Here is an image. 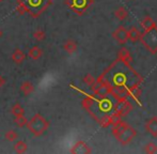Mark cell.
<instances>
[{"label":"cell","instance_id":"cell-21","mask_svg":"<svg viewBox=\"0 0 157 154\" xmlns=\"http://www.w3.org/2000/svg\"><path fill=\"white\" fill-rule=\"evenodd\" d=\"M114 15H116V17L119 19V21H124V19L127 18L128 12H127V10H126L124 6H120V8H118L116 10Z\"/></svg>","mask_w":157,"mask_h":154},{"label":"cell","instance_id":"cell-14","mask_svg":"<svg viewBox=\"0 0 157 154\" xmlns=\"http://www.w3.org/2000/svg\"><path fill=\"white\" fill-rule=\"evenodd\" d=\"M19 90H21V92L25 96H29L30 94H32L33 92H34V86H33L32 83L26 80V81H24V83H21V87H19Z\"/></svg>","mask_w":157,"mask_h":154},{"label":"cell","instance_id":"cell-15","mask_svg":"<svg viewBox=\"0 0 157 154\" xmlns=\"http://www.w3.org/2000/svg\"><path fill=\"white\" fill-rule=\"evenodd\" d=\"M42 55H43V50H42L41 47L37 45L32 46V47L28 50V56H29V58L34 61L39 60V59L42 57Z\"/></svg>","mask_w":157,"mask_h":154},{"label":"cell","instance_id":"cell-26","mask_svg":"<svg viewBox=\"0 0 157 154\" xmlns=\"http://www.w3.org/2000/svg\"><path fill=\"white\" fill-rule=\"evenodd\" d=\"M83 83L85 85H87V86H89V87H92V86L95 83V81H96V78L93 76V75H91V74H87L85 77H83Z\"/></svg>","mask_w":157,"mask_h":154},{"label":"cell","instance_id":"cell-7","mask_svg":"<svg viewBox=\"0 0 157 154\" xmlns=\"http://www.w3.org/2000/svg\"><path fill=\"white\" fill-rule=\"evenodd\" d=\"M109 95H111L117 101L126 100L128 96L127 94V87L126 86H111Z\"/></svg>","mask_w":157,"mask_h":154},{"label":"cell","instance_id":"cell-3","mask_svg":"<svg viewBox=\"0 0 157 154\" xmlns=\"http://www.w3.org/2000/svg\"><path fill=\"white\" fill-rule=\"evenodd\" d=\"M140 41L142 44L147 48V50L152 52V54H156L157 52V26L155 25L152 27L151 29L147 30L142 33Z\"/></svg>","mask_w":157,"mask_h":154},{"label":"cell","instance_id":"cell-10","mask_svg":"<svg viewBox=\"0 0 157 154\" xmlns=\"http://www.w3.org/2000/svg\"><path fill=\"white\" fill-rule=\"evenodd\" d=\"M92 150L85 141H77L76 144L73 146V148L71 149V153L74 154H89L91 153Z\"/></svg>","mask_w":157,"mask_h":154},{"label":"cell","instance_id":"cell-1","mask_svg":"<svg viewBox=\"0 0 157 154\" xmlns=\"http://www.w3.org/2000/svg\"><path fill=\"white\" fill-rule=\"evenodd\" d=\"M54 0H17L16 11L19 14L29 13L32 17H37L46 11Z\"/></svg>","mask_w":157,"mask_h":154},{"label":"cell","instance_id":"cell-24","mask_svg":"<svg viewBox=\"0 0 157 154\" xmlns=\"http://www.w3.org/2000/svg\"><path fill=\"white\" fill-rule=\"evenodd\" d=\"M33 39L37 42H43L46 39V32L42 29H39L33 32Z\"/></svg>","mask_w":157,"mask_h":154},{"label":"cell","instance_id":"cell-23","mask_svg":"<svg viewBox=\"0 0 157 154\" xmlns=\"http://www.w3.org/2000/svg\"><path fill=\"white\" fill-rule=\"evenodd\" d=\"M14 122H15V124H16L18 127H25L26 125H27L28 120H27V118L25 117V115H23V116L15 117Z\"/></svg>","mask_w":157,"mask_h":154},{"label":"cell","instance_id":"cell-5","mask_svg":"<svg viewBox=\"0 0 157 154\" xmlns=\"http://www.w3.org/2000/svg\"><path fill=\"white\" fill-rule=\"evenodd\" d=\"M132 105L129 101H127V98L122 101H117V103L113 105V113L119 115L121 118L127 116L132 111Z\"/></svg>","mask_w":157,"mask_h":154},{"label":"cell","instance_id":"cell-27","mask_svg":"<svg viewBox=\"0 0 157 154\" xmlns=\"http://www.w3.org/2000/svg\"><path fill=\"white\" fill-rule=\"evenodd\" d=\"M4 83H6V78L0 75V90H1V88L4 86Z\"/></svg>","mask_w":157,"mask_h":154},{"label":"cell","instance_id":"cell-28","mask_svg":"<svg viewBox=\"0 0 157 154\" xmlns=\"http://www.w3.org/2000/svg\"><path fill=\"white\" fill-rule=\"evenodd\" d=\"M1 36H2V31L0 30V37H1Z\"/></svg>","mask_w":157,"mask_h":154},{"label":"cell","instance_id":"cell-18","mask_svg":"<svg viewBox=\"0 0 157 154\" xmlns=\"http://www.w3.org/2000/svg\"><path fill=\"white\" fill-rule=\"evenodd\" d=\"M77 48H78V46H77V43L74 40H67V41L63 44V49L70 55L74 54L77 50Z\"/></svg>","mask_w":157,"mask_h":154},{"label":"cell","instance_id":"cell-20","mask_svg":"<svg viewBox=\"0 0 157 154\" xmlns=\"http://www.w3.org/2000/svg\"><path fill=\"white\" fill-rule=\"evenodd\" d=\"M11 113H12V115L14 117L23 116V115H25V109H24V107L21 106V104L15 103V104L11 107Z\"/></svg>","mask_w":157,"mask_h":154},{"label":"cell","instance_id":"cell-2","mask_svg":"<svg viewBox=\"0 0 157 154\" xmlns=\"http://www.w3.org/2000/svg\"><path fill=\"white\" fill-rule=\"evenodd\" d=\"M26 126L33 136L41 137L47 132L48 127H49V121L40 113H36L31 117L30 120H28Z\"/></svg>","mask_w":157,"mask_h":154},{"label":"cell","instance_id":"cell-4","mask_svg":"<svg viewBox=\"0 0 157 154\" xmlns=\"http://www.w3.org/2000/svg\"><path fill=\"white\" fill-rule=\"evenodd\" d=\"M65 3L73 12L81 15L86 12L89 6L93 3V0H65Z\"/></svg>","mask_w":157,"mask_h":154},{"label":"cell","instance_id":"cell-16","mask_svg":"<svg viewBox=\"0 0 157 154\" xmlns=\"http://www.w3.org/2000/svg\"><path fill=\"white\" fill-rule=\"evenodd\" d=\"M141 36H142V33H141L140 30H139L137 27H132V28H129V29L127 30L128 40H130L132 42L140 41Z\"/></svg>","mask_w":157,"mask_h":154},{"label":"cell","instance_id":"cell-19","mask_svg":"<svg viewBox=\"0 0 157 154\" xmlns=\"http://www.w3.org/2000/svg\"><path fill=\"white\" fill-rule=\"evenodd\" d=\"M140 25H141V27L143 28V30L147 31V30L151 29L152 27H154L156 24H155V21H153V18H151L150 16H145L144 18L140 21Z\"/></svg>","mask_w":157,"mask_h":154},{"label":"cell","instance_id":"cell-12","mask_svg":"<svg viewBox=\"0 0 157 154\" xmlns=\"http://www.w3.org/2000/svg\"><path fill=\"white\" fill-rule=\"evenodd\" d=\"M118 60L120 62L124 63V64H127V65H130L132 61V57L130 55L129 50L126 49V48H121L118 52Z\"/></svg>","mask_w":157,"mask_h":154},{"label":"cell","instance_id":"cell-25","mask_svg":"<svg viewBox=\"0 0 157 154\" xmlns=\"http://www.w3.org/2000/svg\"><path fill=\"white\" fill-rule=\"evenodd\" d=\"M144 152L147 154H154L157 152V144L154 142H149L147 144H145L144 147Z\"/></svg>","mask_w":157,"mask_h":154},{"label":"cell","instance_id":"cell-6","mask_svg":"<svg viewBox=\"0 0 157 154\" xmlns=\"http://www.w3.org/2000/svg\"><path fill=\"white\" fill-rule=\"evenodd\" d=\"M136 136H137V131H136V129L127 125V126H126L125 129L121 132L120 135L117 137V139H118V141L120 142L121 144L125 146V144H129V142L132 141V140L134 139Z\"/></svg>","mask_w":157,"mask_h":154},{"label":"cell","instance_id":"cell-8","mask_svg":"<svg viewBox=\"0 0 157 154\" xmlns=\"http://www.w3.org/2000/svg\"><path fill=\"white\" fill-rule=\"evenodd\" d=\"M127 94L128 96L132 98L134 101H136L138 104H140V96H141V88H140V83H135L132 85L127 87Z\"/></svg>","mask_w":157,"mask_h":154},{"label":"cell","instance_id":"cell-29","mask_svg":"<svg viewBox=\"0 0 157 154\" xmlns=\"http://www.w3.org/2000/svg\"><path fill=\"white\" fill-rule=\"evenodd\" d=\"M2 1H3V0H0V3H1V2H2Z\"/></svg>","mask_w":157,"mask_h":154},{"label":"cell","instance_id":"cell-22","mask_svg":"<svg viewBox=\"0 0 157 154\" xmlns=\"http://www.w3.org/2000/svg\"><path fill=\"white\" fill-rule=\"evenodd\" d=\"M4 138H6V141L13 142V141H15V140H17V138H18V133H17L15 129H9V131L4 134Z\"/></svg>","mask_w":157,"mask_h":154},{"label":"cell","instance_id":"cell-9","mask_svg":"<svg viewBox=\"0 0 157 154\" xmlns=\"http://www.w3.org/2000/svg\"><path fill=\"white\" fill-rule=\"evenodd\" d=\"M113 38L119 44H121V45H124L126 42L128 41L127 29H125V27H123V26L118 27L113 31Z\"/></svg>","mask_w":157,"mask_h":154},{"label":"cell","instance_id":"cell-17","mask_svg":"<svg viewBox=\"0 0 157 154\" xmlns=\"http://www.w3.org/2000/svg\"><path fill=\"white\" fill-rule=\"evenodd\" d=\"M13 148H14V151L16 153L24 154L27 152L28 144H27V142L24 141V140H15V144H14V146H13Z\"/></svg>","mask_w":157,"mask_h":154},{"label":"cell","instance_id":"cell-13","mask_svg":"<svg viewBox=\"0 0 157 154\" xmlns=\"http://www.w3.org/2000/svg\"><path fill=\"white\" fill-rule=\"evenodd\" d=\"M11 59H12V61L15 64L19 65L26 60V54L21 49H15L13 52L12 56H11Z\"/></svg>","mask_w":157,"mask_h":154},{"label":"cell","instance_id":"cell-11","mask_svg":"<svg viewBox=\"0 0 157 154\" xmlns=\"http://www.w3.org/2000/svg\"><path fill=\"white\" fill-rule=\"evenodd\" d=\"M145 129L153 137H157V117H152L145 122Z\"/></svg>","mask_w":157,"mask_h":154}]
</instances>
